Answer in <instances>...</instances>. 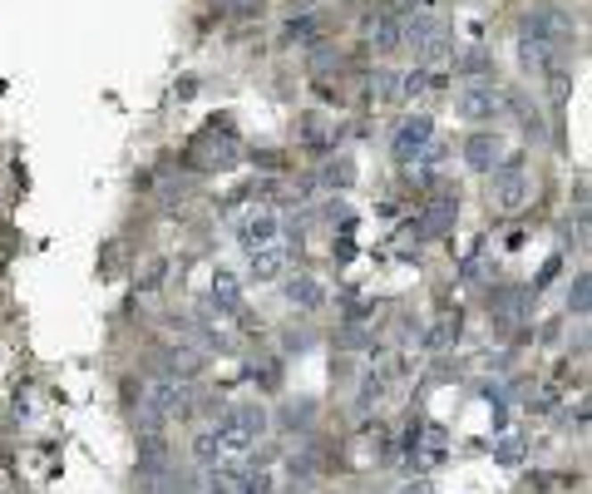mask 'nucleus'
Returning a JSON list of instances; mask_svg holds the SVG:
<instances>
[{"instance_id": "nucleus-1", "label": "nucleus", "mask_w": 592, "mask_h": 494, "mask_svg": "<svg viewBox=\"0 0 592 494\" xmlns=\"http://www.w3.org/2000/svg\"><path fill=\"white\" fill-rule=\"evenodd\" d=\"M276 233H282L276 213H252V218H243V227H237V237H243L247 252H257V247H272Z\"/></svg>"}, {"instance_id": "nucleus-2", "label": "nucleus", "mask_w": 592, "mask_h": 494, "mask_svg": "<svg viewBox=\"0 0 592 494\" xmlns=\"http://www.w3.org/2000/svg\"><path fill=\"white\" fill-rule=\"evenodd\" d=\"M498 109H504V99H498L494 85H474V89L459 95V114H465V119H494Z\"/></svg>"}, {"instance_id": "nucleus-3", "label": "nucleus", "mask_w": 592, "mask_h": 494, "mask_svg": "<svg viewBox=\"0 0 592 494\" xmlns=\"http://www.w3.org/2000/svg\"><path fill=\"white\" fill-rule=\"evenodd\" d=\"M424 144H430V119H424V114L405 119V124H400V139H395V149H400V159H410V153H420Z\"/></svg>"}, {"instance_id": "nucleus-4", "label": "nucleus", "mask_w": 592, "mask_h": 494, "mask_svg": "<svg viewBox=\"0 0 592 494\" xmlns=\"http://www.w3.org/2000/svg\"><path fill=\"white\" fill-rule=\"evenodd\" d=\"M282 268H286V247H282V243H272V247H257V252H252V277H257V282H272V277H282Z\"/></svg>"}, {"instance_id": "nucleus-5", "label": "nucleus", "mask_w": 592, "mask_h": 494, "mask_svg": "<svg viewBox=\"0 0 592 494\" xmlns=\"http://www.w3.org/2000/svg\"><path fill=\"white\" fill-rule=\"evenodd\" d=\"M465 153H469V163H474V169H494V159H498V139H494V134H474Z\"/></svg>"}, {"instance_id": "nucleus-6", "label": "nucleus", "mask_w": 592, "mask_h": 494, "mask_svg": "<svg viewBox=\"0 0 592 494\" xmlns=\"http://www.w3.org/2000/svg\"><path fill=\"white\" fill-rule=\"evenodd\" d=\"M391 5H400V11H424L430 0H391Z\"/></svg>"}]
</instances>
